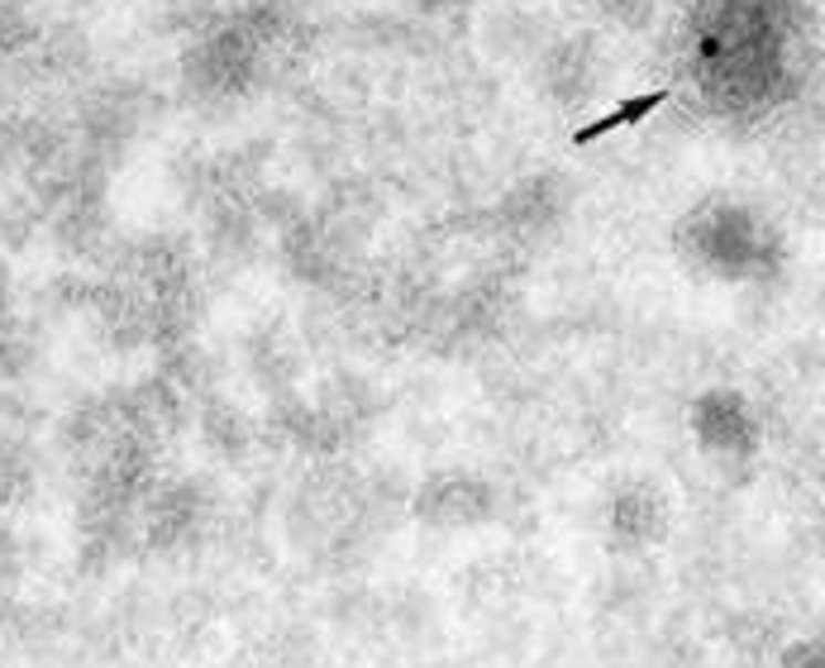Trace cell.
Here are the masks:
<instances>
[{
	"instance_id": "cell-1",
	"label": "cell",
	"mask_w": 825,
	"mask_h": 668,
	"mask_svg": "<svg viewBox=\"0 0 825 668\" xmlns=\"http://www.w3.org/2000/svg\"><path fill=\"white\" fill-rule=\"evenodd\" d=\"M668 101V91H649V96H635V101H625V105H616L610 115H602L597 125H587V129H577L573 134V144H592V139H602V134H610V129H625V125H635V119H645V115H654L659 105Z\"/></svg>"
}]
</instances>
